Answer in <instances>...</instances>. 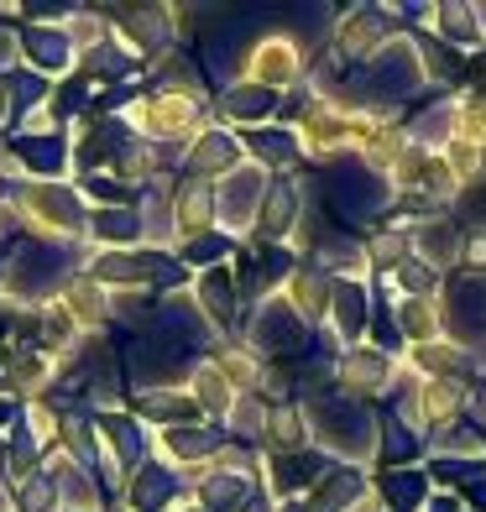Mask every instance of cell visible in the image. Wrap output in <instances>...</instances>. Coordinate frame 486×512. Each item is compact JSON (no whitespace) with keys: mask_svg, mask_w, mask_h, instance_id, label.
<instances>
[{"mask_svg":"<svg viewBox=\"0 0 486 512\" xmlns=\"http://www.w3.org/2000/svg\"><path fill=\"white\" fill-rule=\"evenodd\" d=\"M304 418H309V445L319 455L377 476V450H382V408L377 403H361L351 392L330 387L304 403Z\"/></svg>","mask_w":486,"mask_h":512,"instance_id":"6da1fadb","label":"cell"},{"mask_svg":"<svg viewBox=\"0 0 486 512\" xmlns=\"http://www.w3.org/2000/svg\"><path fill=\"white\" fill-rule=\"evenodd\" d=\"M424 89H429V79H424L413 37H392L372 63L345 74V105L372 115V121H403V105H413Z\"/></svg>","mask_w":486,"mask_h":512,"instance_id":"7a4b0ae2","label":"cell"},{"mask_svg":"<svg viewBox=\"0 0 486 512\" xmlns=\"http://www.w3.org/2000/svg\"><path fill=\"white\" fill-rule=\"evenodd\" d=\"M314 183H319L324 209L340 220V230H356V236H372L377 225L392 220V209H398V189H392V178L372 173L361 157L324 162V168H314Z\"/></svg>","mask_w":486,"mask_h":512,"instance_id":"3957f363","label":"cell"},{"mask_svg":"<svg viewBox=\"0 0 486 512\" xmlns=\"http://www.w3.org/2000/svg\"><path fill=\"white\" fill-rule=\"evenodd\" d=\"M372 126H377L372 115L330 105V100H309V110L293 121L298 142H304V162H309V168H324V162H340V157H361Z\"/></svg>","mask_w":486,"mask_h":512,"instance_id":"277c9868","label":"cell"},{"mask_svg":"<svg viewBox=\"0 0 486 512\" xmlns=\"http://www.w3.org/2000/svg\"><path fill=\"white\" fill-rule=\"evenodd\" d=\"M241 340H246L262 361H283V366H293V361H304V356H309L314 330H309L304 319H298V309L288 304L283 293H272V298H262V304H251Z\"/></svg>","mask_w":486,"mask_h":512,"instance_id":"5b68a950","label":"cell"},{"mask_svg":"<svg viewBox=\"0 0 486 512\" xmlns=\"http://www.w3.org/2000/svg\"><path fill=\"white\" fill-rule=\"evenodd\" d=\"M79 267V251L68 241H32L16 246V262L6 272V293L11 298H48V293H68Z\"/></svg>","mask_w":486,"mask_h":512,"instance_id":"8992f818","label":"cell"},{"mask_svg":"<svg viewBox=\"0 0 486 512\" xmlns=\"http://www.w3.org/2000/svg\"><path fill=\"white\" fill-rule=\"evenodd\" d=\"M267 189H272V173H262L257 162H241L230 178L215 183V225H220L236 246H246L251 236H257Z\"/></svg>","mask_w":486,"mask_h":512,"instance_id":"52a82bcc","label":"cell"},{"mask_svg":"<svg viewBox=\"0 0 486 512\" xmlns=\"http://www.w3.org/2000/svg\"><path fill=\"white\" fill-rule=\"evenodd\" d=\"M392 37H403L398 27H392L387 6H377V0H361V6H340V21H335V37H330V53L340 63H372Z\"/></svg>","mask_w":486,"mask_h":512,"instance_id":"ba28073f","label":"cell"},{"mask_svg":"<svg viewBox=\"0 0 486 512\" xmlns=\"http://www.w3.org/2000/svg\"><path fill=\"white\" fill-rule=\"evenodd\" d=\"M330 465H335V460L319 455L314 445H309V450H267V455H262V492H267L277 507L304 502Z\"/></svg>","mask_w":486,"mask_h":512,"instance_id":"9c48e42d","label":"cell"},{"mask_svg":"<svg viewBox=\"0 0 486 512\" xmlns=\"http://www.w3.org/2000/svg\"><path fill=\"white\" fill-rule=\"evenodd\" d=\"M439 314H445V340L455 345H481L486 340V277L450 272L439 288Z\"/></svg>","mask_w":486,"mask_h":512,"instance_id":"30bf717a","label":"cell"},{"mask_svg":"<svg viewBox=\"0 0 486 512\" xmlns=\"http://www.w3.org/2000/svg\"><path fill=\"white\" fill-rule=\"evenodd\" d=\"M246 79L272 89V95H293V89H304V79H309V53L272 27L246 58Z\"/></svg>","mask_w":486,"mask_h":512,"instance_id":"8fae6325","label":"cell"},{"mask_svg":"<svg viewBox=\"0 0 486 512\" xmlns=\"http://www.w3.org/2000/svg\"><path fill=\"white\" fill-rule=\"evenodd\" d=\"M398 377H403V361L382 356L377 345H356V351H345L340 366H335L340 392H351V398H361V403H382V408L392 398V387H398Z\"/></svg>","mask_w":486,"mask_h":512,"instance_id":"7c38bea8","label":"cell"},{"mask_svg":"<svg viewBox=\"0 0 486 512\" xmlns=\"http://www.w3.org/2000/svg\"><path fill=\"white\" fill-rule=\"evenodd\" d=\"M309 189H314V173H288V178H272L267 189V204H262V220H257V246H288L298 220H304V204H309Z\"/></svg>","mask_w":486,"mask_h":512,"instance_id":"4fadbf2b","label":"cell"},{"mask_svg":"<svg viewBox=\"0 0 486 512\" xmlns=\"http://www.w3.org/2000/svg\"><path fill=\"white\" fill-rule=\"evenodd\" d=\"M246 162V136L241 131H230V126H204L189 147H183V173L199 178V183H220L230 178Z\"/></svg>","mask_w":486,"mask_h":512,"instance_id":"5bb4252c","label":"cell"},{"mask_svg":"<svg viewBox=\"0 0 486 512\" xmlns=\"http://www.w3.org/2000/svg\"><path fill=\"white\" fill-rule=\"evenodd\" d=\"M283 121V95H272V89L262 84H230L220 89V100H215V126H230V131H262V126H277Z\"/></svg>","mask_w":486,"mask_h":512,"instance_id":"9a60e30c","label":"cell"},{"mask_svg":"<svg viewBox=\"0 0 486 512\" xmlns=\"http://www.w3.org/2000/svg\"><path fill=\"white\" fill-rule=\"evenodd\" d=\"M189 476L173 471V465H162V460H147V465H136L131 481H126V512H173L189 502Z\"/></svg>","mask_w":486,"mask_h":512,"instance_id":"2e32d148","label":"cell"},{"mask_svg":"<svg viewBox=\"0 0 486 512\" xmlns=\"http://www.w3.org/2000/svg\"><path fill=\"white\" fill-rule=\"evenodd\" d=\"M309 267L319 272H330L335 283H372V256H366V236H356V230H340L330 225L319 236L314 256H309Z\"/></svg>","mask_w":486,"mask_h":512,"instance_id":"e0dca14e","label":"cell"},{"mask_svg":"<svg viewBox=\"0 0 486 512\" xmlns=\"http://www.w3.org/2000/svg\"><path fill=\"white\" fill-rule=\"evenodd\" d=\"M225 445V434L215 424H178V429H162L157 434V460L162 465H173V471H204Z\"/></svg>","mask_w":486,"mask_h":512,"instance_id":"ac0fdd59","label":"cell"},{"mask_svg":"<svg viewBox=\"0 0 486 512\" xmlns=\"http://www.w3.org/2000/svg\"><path fill=\"white\" fill-rule=\"evenodd\" d=\"M408 246L419 262H429L434 272H455L460 267V251H466V225L455 215H434V220H413L408 225Z\"/></svg>","mask_w":486,"mask_h":512,"instance_id":"d6986e66","label":"cell"},{"mask_svg":"<svg viewBox=\"0 0 486 512\" xmlns=\"http://www.w3.org/2000/svg\"><path fill=\"white\" fill-rule=\"evenodd\" d=\"M246 162H257L262 173L272 178H288V173H304V142H298L293 126H262V131H246Z\"/></svg>","mask_w":486,"mask_h":512,"instance_id":"ffe728a7","label":"cell"},{"mask_svg":"<svg viewBox=\"0 0 486 512\" xmlns=\"http://www.w3.org/2000/svg\"><path fill=\"white\" fill-rule=\"evenodd\" d=\"M372 283H335V298H330V330L345 351H356V345H366V324H372Z\"/></svg>","mask_w":486,"mask_h":512,"instance_id":"44dd1931","label":"cell"},{"mask_svg":"<svg viewBox=\"0 0 486 512\" xmlns=\"http://www.w3.org/2000/svg\"><path fill=\"white\" fill-rule=\"evenodd\" d=\"M455 136H460V105H455V95H439L424 110L403 115V142L419 147V152H445Z\"/></svg>","mask_w":486,"mask_h":512,"instance_id":"7402d4cb","label":"cell"},{"mask_svg":"<svg viewBox=\"0 0 486 512\" xmlns=\"http://www.w3.org/2000/svg\"><path fill=\"white\" fill-rule=\"evenodd\" d=\"M283 298H288V304L298 309V319H304L309 330L319 335L324 324H330V298H335V277L304 262V267H298V272L288 277V283H283Z\"/></svg>","mask_w":486,"mask_h":512,"instance_id":"603a6c76","label":"cell"},{"mask_svg":"<svg viewBox=\"0 0 486 512\" xmlns=\"http://www.w3.org/2000/svg\"><path fill=\"white\" fill-rule=\"evenodd\" d=\"M372 492V471H356V465H330V471L319 476V486L304 497L309 512H345L351 502H361Z\"/></svg>","mask_w":486,"mask_h":512,"instance_id":"cb8c5ba5","label":"cell"},{"mask_svg":"<svg viewBox=\"0 0 486 512\" xmlns=\"http://www.w3.org/2000/svg\"><path fill=\"white\" fill-rule=\"evenodd\" d=\"M429 465V434L408 429L403 418L382 413V450H377V471H413Z\"/></svg>","mask_w":486,"mask_h":512,"instance_id":"d4e9b609","label":"cell"},{"mask_svg":"<svg viewBox=\"0 0 486 512\" xmlns=\"http://www.w3.org/2000/svg\"><path fill=\"white\" fill-rule=\"evenodd\" d=\"M173 215H178V241H194V236H210L215 225V189L199 178H183L173 189Z\"/></svg>","mask_w":486,"mask_h":512,"instance_id":"484cf974","label":"cell"},{"mask_svg":"<svg viewBox=\"0 0 486 512\" xmlns=\"http://www.w3.org/2000/svg\"><path fill=\"white\" fill-rule=\"evenodd\" d=\"M21 58L32 63V74H42V79H53V74H63V68H74V42H68V32L63 27H27L21 32Z\"/></svg>","mask_w":486,"mask_h":512,"instance_id":"4316f807","label":"cell"},{"mask_svg":"<svg viewBox=\"0 0 486 512\" xmlns=\"http://www.w3.org/2000/svg\"><path fill=\"white\" fill-rule=\"evenodd\" d=\"M372 486L382 497V512H424V502L434 497V481L424 465H413V471H377Z\"/></svg>","mask_w":486,"mask_h":512,"instance_id":"83f0119b","label":"cell"},{"mask_svg":"<svg viewBox=\"0 0 486 512\" xmlns=\"http://www.w3.org/2000/svg\"><path fill=\"white\" fill-rule=\"evenodd\" d=\"M189 392H194V403H199V413L210 418V424H225L230 408H236V398H241V392L225 382V371L215 366V356H204V361L189 371Z\"/></svg>","mask_w":486,"mask_h":512,"instance_id":"f1b7e54d","label":"cell"},{"mask_svg":"<svg viewBox=\"0 0 486 512\" xmlns=\"http://www.w3.org/2000/svg\"><path fill=\"white\" fill-rule=\"evenodd\" d=\"M429 32L466 58L481 48V21H476V6H466V0H434V27Z\"/></svg>","mask_w":486,"mask_h":512,"instance_id":"f546056e","label":"cell"},{"mask_svg":"<svg viewBox=\"0 0 486 512\" xmlns=\"http://www.w3.org/2000/svg\"><path fill=\"white\" fill-rule=\"evenodd\" d=\"M413 48H419V63H424V79L429 89H455L466 84V53H455L450 42H439L434 32H413Z\"/></svg>","mask_w":486,"mask_h":512,"instance_id":"4dcf8cb0","label":"cell"},{"mask_svg":"<svg viewBox=\"0 0 486 512\" xmlns=\"http://www.w3.org/2000/svg\"><path fill=\"white\" fill-rule=\"evenodd\" d=\"M16 157H21V173H37V183H58V173L74 162V147L63 136H21Z\"/></svg>","mask_w":486,"mask_h":512,"instance_id":"1f68e13d","label":"cell"},{"mask_svg":"<svg viewBox=\"0 0 486 512\" xmlns=\"http://www.w3.org/2000/svg\"><path fill=\"white\" fill-rule=\"evenodd\" d=\"M89 241H95L100 251H131L142 246V215L131 209H95L89 215Z\"/></svg>","mask_w":486,"mask_h":512,"instance_id":"d6a6232c","label":"cell"},{"mask_svg":"<svg viewBox=\"0 0 486 512\" xmlns=\"http://www.w3.org/2000/svg\"><path fill=\"white\" fill-rule=\"evenodd\" d=\"M392 314H398V330L413 345H429V340H445V314H439V298H398L392 304Z\"/></svg>","mask_w":486,"mask_h":512,"instance_id":"836d02e7","label":"cell"},{"mask_svg":"<svg viewBox=\"0 0 486 512\" xmlns=\"http://www.w3.org/2000/svg\"><path fill=\"white\" fill-rule=\"evenodd\" d=\"M466 403H471V382H455V377L424 382V418H429V434L460 424V418H466Z\"/></svg>","mask_w":486,"mask_h":512,"instance_id":"e575fe53","label":"cell"},{"mask_svg":"<svg viewBox=\"0 0 486 512\" xmlns=\"http://www.w3.org/2000/svg\"><path fill=\"white\" fill-rule=\"evenodd\" d=\"M267 418H272V403L262 398V392H246V398H236V408H230V418H225V439H236V445H246V450H262L267 445Z\"/></svg>","mask_w":486,"mask_h":512,"instance_id":"d590c367","label":"cell"},{"mask_svg":"<svg viewBox=\"0 0 486 512\" xmlns=\"http://www.w3.org/2000/svg\"><path fill=\"white\" fill-rule=\"evenodd\" d=\"M429 460H486V429H476L471 418H460L450 429H434Z\"/></svg>","mask_w":486,"mask_h":512,"instance_id":"8d00e7d4","label":"cell"},{"mask_svg":"<svg viewBox=\"0 0 486 512\" xmlns=\"http://www.w3.org/2000/svg\"><path fill=\"white\" fill-rule=\"evenodd\" d=\"M267 450H309V418H304V403H277L272 418H267Z\"/></svg>","mask_w":486,"mask_h":512,"instance_id":"74e56055","label":"cell"},{"mask_svg":"<svg viewBox=\"0 0 486 512\" xmlns=\"http://www.w3.org/2000/svg\"><path fill=\"white\" fill-rule=\"evenodd\" d=\"M366 256H372V277H377V272H398L408 256H413V246H408V225H398V220L377 225L372 236H366Z\"/></svg>","mask_w":486,"mask_h":512,"instance_id":"f35d334b","label":"cell"},{"mask_svg":"<svg viewBox=\"0 0 486 512\" xmlns=\"http://www.w3.org/2000/svg\"><path fill=\"white\" fill-rule=\"evenodd\" d=\"M392 283H398V298H439V288H445V272H434L429 262L408 256V262L392 272Z\"/></svg>","mask_w":486,"mask_h":512,"instance_id":"ab89813d","label":"cell"},{"mask_svg":"<svg viewBox=\"0 0 486 512\" xmlns=\"http://www.w3.org/2000/svg\"><path fill=\"white\" fill-rule=\"evenodd\" d=\"M366 345H377L382 356H408V340H403V330H398V314H392V304H377L372 309V324H366Z\"/></svg>","mask_w":486,"mask_h":512,"instance_id":"60d3db41","label":"cell"},{"mask_svg":"<svg viewBox=\"0 0 486 512\" xmlns=\"http://www.w3.org/2000/svg\"><path fill=\"white\" fill-rule=\"evenodd\" d=\"M424 512H466V497H460V492H434L424 502Z\"/></svg>","mask_w":486,"mask_h":512,"instance_id":"b9f144b4","label":"cell"},{"mask_svg":"<svg viewBox=\"0 0 486 512\" xmlns=\"http://www.w3.org/2000/svg\"><path fill=\"white\" fill-rule=\"evenodd\" d=\"M466 418H471L476 429H486V382H476V387H471V403H466Z\"/></svg>","mask_w":486,"mask_h":512,"instance_id":"7bdbcfd3","label":"cell"},{"mask_svg":"<svg viewBox=\"0 0 486 512\" xmlns=\"http://www.w3.org/2000/svg\"><path fill=\"white\" fill-rule=\"evenodd\" d=\"M0 512H16V497L6 492V486H0Z\"/></svg>","mask_w":486,"mask_h":512,"instance_id":"ee69618b","label":"cell"},{"mask_svg":"<svg viewBox=\"0 0 486 512\" xmlns=\"http://www.w3.org/2000/svg\"><path fill=\"white\" fill-rule=\"evenodd\" d=\"M476 21H481V42H486V0H481V6H476Z\"/></svg>","mask_w":486,"mask_h":512,"instance_id":"f6af8a7d","label":"cell"},{"mask_svg":"<svg viewBox=\"0 0 486 512\" xmlns=\"http://www.w3.org/2000/svg\"><path fill=\"white\" fill-rule=\"evenodd\" d=\"M277 512H309L304 502H288V507H277Z\"/></svg>","mask_w":486,"mask_h":512,"instance_id":"bcb514c9","label":"cell"},{"mask_svg":"<svg viewBox=\"0 0 486 512\" xmlns=\"http://www.w3.org/2000/svg\"><path fill=\"white\" fill-rule=\"evenodd\" d=\"M58 512H68V507H58Z\"/></svg>","mask_w":486,"mask_h":512,"instance_id":"7dc6e473","label":"cell"}]
</instances>
